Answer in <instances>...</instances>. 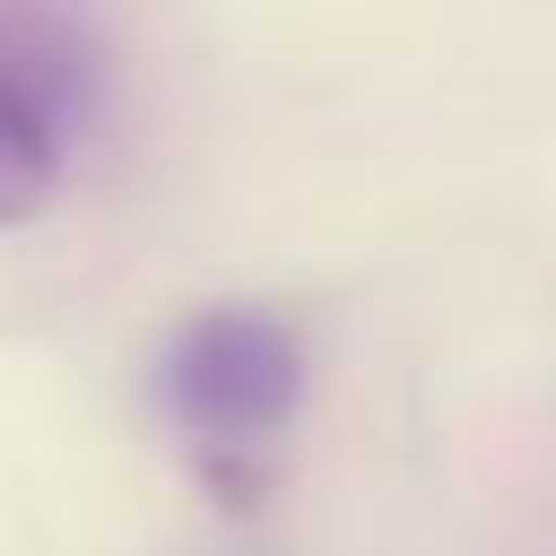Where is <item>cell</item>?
<instances>
[{
  "label": "cell",
  "mask_w": 556,
  "mask_h": 556,
  "mask_svg": "<svg viewBox=\"0 0 556 556\" xmlns=\"http://www.w3.org/2000/svg\"><path fill=\"white\" fill-rule=\"evenodd\" d=\"M305 396V343L267 305H206L161 358V404L206 450H252L290 427Z\"/></svg>",
  "instance_id": "1"
},
{
  "label": "cell",
  "mask_w": 556,
  "mask_h": 556,
  "mask_svg": "<svg viewBox=\"0 0 556 556\" xmlns=\"http://www.w3.org/2000/svg\"><path fill=\"white\" fill-rule=\"evenodd\" d=\"M0 70L31 85L62 123H77L100 92V54L62 0H0Z\"/></svg>",
  "instance_id": "2"
},
{
  "label": "cell",
  "mask_w": 556,
  "mask_h": 556,
  "mask_svg": "<svg viewBox=\"0 0 556 556\" xmlns=\"http://www.w3.org/2000/svg\"><path fill=\"white\" fill-rule=\"evenodd\" d=\"M62 138H70V123L31 85H16L9 70H0V229L31 222L54 199V184H62Z\"/></svg>",
  "instance_id": "3"
}]
</instances>
